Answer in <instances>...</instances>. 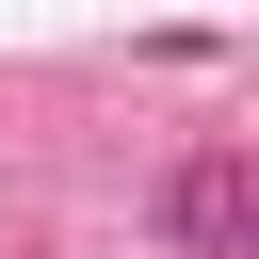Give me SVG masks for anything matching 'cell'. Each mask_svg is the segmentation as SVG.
Instances as JSON below:
<instances>
[{
    "mask_svg": "<svg viewBox=\"0 0 259 259\" xmlns=\"http://www.w3.org/2000/svg\"><path fill=\"white\" fill-rule=\"evenodd\" d=\"M162 243L178 259H259V162H178L162 178Z\"/></svg>",
    "mask_w": 259,
    "mask_h": 259,
    "instance_id": "6da1fadb",
    "label": "cell"
}]
</instances>
